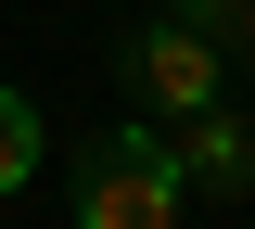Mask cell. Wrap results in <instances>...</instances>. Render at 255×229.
Returning a JSON list of instances; mask_svg holds the SVG:
<instances>
[{
    "instance_id": "obj_1",
    "label": "cell",
    "mask_w": 255,
    "mask_h": 229,
    "mask_svg": "<svg viewBox=\"0 0 255 229\" xmlns=\"http://www.w3.org/2000/svg\"><path fill=\"white\" fill-rule=\"evenodd\" d=\"M64 204H77V229H179V165H166L153 128H102L77 140V165H64Z\"/></svg>"
},
{
    "instance_id": "obj_3",
    "label": "cell",
    "mask_w": 255,
    "mask_h": 229,
    "mask_svg": "<svg viewBox=\"0 0 255 229\" xmlns=\"http://www.w3.org/2000/svg\"><path fill=\"white\" fill-rule=\"evenodd\" d=\"M166 165H179V191H255V128L230 102H204V115L166 128Z\"/></svg>"
},
{
    "instance_id": "obj_5",
    "label": "cell",
    "mask_w": 255,
    "mask_h": 229,
    "mask_svg": "<svg viewBox=\"0 0 255 229\" xmlns=\"http://www.w3.org/2000/svg\"><path fill=\"white\" fill-rule=\"evenodd\" d=\"M166 13H179L191 38H217L230 64H255V0H166Z\"/></svg>"
},
{
    "instance_id": "obj_4",
    "label": "cell",
    "mask_w": 255,
    "mask_h": 229,
    "mask_svg": "<svg viewBox=\"0 0 255 229\" xmlns=\"http://www.w3.org/2000/svg\"><path fill=\"white\" fill-rule=\"evenodd\" d=\"M38 153H51V128H38V102H26V89H0V204H13V191L38 178Z\"/></svg>"
},
{
    "instance_id": "obj_2",
    "label": "cell",
    "mask_w": 255,
    "mask_h": 229,
    "mask_svg": "<svg viewBox=\"0 0 255 229\" xmlns=\"http://www.w3.org/2000/svg\"><path fill=\"white\" fill-rule=\"evenodd\" d=\"M115 89L153 115V128H179V115H204V102H230V51L217 38H191L179 13H153V26L115 38Z\"/></svg>"
}]
</instances>
